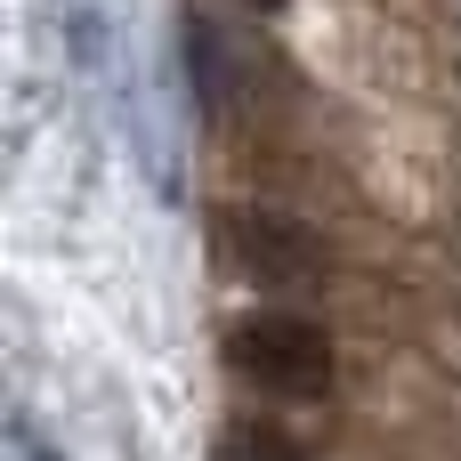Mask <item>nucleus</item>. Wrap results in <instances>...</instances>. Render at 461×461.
<instances>
[{"label": "nucleus", "instance_id": "nucleus-1", "mask_svg": "<svg viewBox=\"0 0 461 461\" xmlns=\"http://www.w3.org/2000/svg\"><path fill=\"white\" fill-rule=\"evenodd\" d=\"M227 365H235L251 389L284 397V405H308V397L332 389V340H324V324H308V316H292V308L243 316V324L227 332Z\"/></svg>", "mask_w": 461, "mask_h": 461}, {"label": "nucleus", "instance_id": "nucleus-2", "mask_svg": "<svg viewBox=\"0 0 461 461\" xmlns=\"http://www.w3.org/2000/svg\"><path fill=\"white\" fill-rule=\"evenodd\" d=\"M227 251H235V267H243L259 292H308V284L324 276V243H316L300 219H276V211L235 219V227H227Z\"/></svg>", "mask_w": 461, "mask_h": 461}, {"label": "nucleus", "instance_id": "nucleus-3", "mask_svg": "<svg viewBox=\"0 0 461 461\" xmlns=\"http://www.w3.org/2000/svg\"><path fill=\"white\" fill-rule=\"evenodd\" d=\"M186 81L211 113H235L243 105V57H235V32L219 16H186Z\"/></svg>", "mask_w": 461, "mask_h": 461}, {"label": "nucleus", "instance_id": "nucleus-4", "mask_svg": "<svg viewBox=\"0 0 461 461\" xmlns=\"http://www.w3.org/2000/svg\"><path fill=\"white\" fill-rule=\"evenodd\" d=\"M219 461H308V454H300L292 429H276V421H235L227 446H219Z\"/></svg>", "mask_w": 461, "mask_h": 461}, {"label": "nucleus", "instance_id": "nucleus-5", "mask_svg": "<svg viewBox=\"0 0 461 461\" xmlns=\"http://www.w3.org/2000/svg\"><path fill=\"white\" fill-rule=\"evenodd\" d=\"M8 461H49V454H41V429H32V421H16V429H8Z\"/></svg>", "mask_w": 461, "mask_h": 461}, {"label": "nucleus", "instance_id": "nucleus-6", "mask_svg": "<svg viewBox=\"0 0 461 461\" xmlns=\"http://www.w3.org/2000/svg\"><path fill=\"white\" fill-rule=\"evenodd\" d=\"M251 8H284V0H251Z\"/></svg>", "mask_w": 461, "mask_h": 461}]
</instances>
